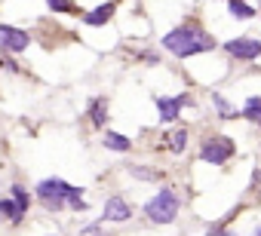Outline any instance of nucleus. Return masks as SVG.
Instances as JSON below:
<instances>
[{"label": "nucleus", "mask_w": 261, "mask_h": 236, "mask_svg": "<svg viewBox=\"0 0 261 236\" xmlns=\"http://www.w3.org/2000/svg\"><path fill=\"white\" fill-rule=\"evenodd\" d=\"M163 49H169V52L178 55V58H191V55H200V52L215 49V40H212L203 28L178 25V28H172L169 34H163Z\"/></svg>", "instance_id": "f257e3e1"}, {"label": "nucleus", "mask_w": 261, "mask_h": 236, "mask_svg": "<svg viewBox=\"0 0 261 236\" xmlns=\"http://www.w3.org/2000/svg\"><path fill=\"white\" fill-rule=\"evenodd\" d=\"M71 190H74L71 181H65V178H59V175H49V178L37 181V187L31 190V196L37 199V205H40L43 212H53V215H56V212H65V209H68Z\"/></svg>", "instance_id": "f03ea898"}, {"label": "nucleus", "mask_w": 261, "mask_h": 236, "mask_svg": "<svg viewBox=\"0 0 261 236\" xmlns=\"http://www.w3.org/2000/svg\"><path fill=\"white\" fill-rule=\"evenodd\" d=\"M31 205H34L31 190H28L25 184H13L7 196H0V221H7V224L19 227V224H25Z\"/></svg>", "instance_id": "7ed1b4c3"}, {"label": "nucleus", "mask_w": 261, "mask_h": 236, "mask_svg": "<svg viewBox=\"0 0 261 236\" xmlns=\"http://www.w3.org/2000/svg\"><path fill=\"white\" fill-rule=\"evenodd\" d=\"M178 209H181V199L172 187H160L148 202H145V218L151 224H172L178 218Z\"/></svg>", "instance_id": "20e7f679"}, {"label": "nucleus", "mask_w": 261, "mask_h": 236, "mask_svg": "<svg viewBox=\"0 0 261 236\" xmlns=\"http://www.w3.org/2000/svg\"><path fill=\"white\" fill-rule=\"evenodd\" d=\"M28 46H31V34L25 28L0 22V55H22Z\"/></svg>", "instance_id": "39448f33"}, {"label": "nucleus", "mask_w": 261, "mask_h": 236, "mask_svg": "<svg viewBox=\"0 0 261 236\" xmlns=\"http://www.w3.org/2000/svg\"><path fill=\"white\" fill-rule=\"evenodd\" d=\"M230 157H233V141L224 138V135H212V138H206L203 148H200V160L209 163V166H221V163H227Z\"/></svg>", "instance_id": "423d86ee"}, {"label": "nucleus", "mask_w": 261, "mask_h": 236, "mask_svg": "<svg viewBox=\"0 0 261 236\" xmlns=\"http://www.w3.org/2000/svg\"><path fill=\"white\" fill-rule=\"evenodd\" d=\"M224 52L230 58H240V62H255L261 55V40H255V37H233V40L224 43Z\"/></svg>", "instance_id": "0eeeda50"}, {"label": "nucleus", "mask_w": 261, "mask_h": 236, "mask_svg": "<svg viewBox=\"0 0 261 236\" xmlns=\"http://www.w3.org/2000/svg\"><path fill=\"white\" fill-rule=\"evenodd\" d=\"M191 104V95L178 92V95H160L157 98V116H160V123H172L175 116L181 113V107Z\"/></svg>", "instance_id": "6e6552de"}, {"label": "nucleus", "mask_w": 261, "mask_h": 236, "mask_svg": "<svg viewBox=\"0 0 261 236\" xmlns=\"http://www.w3.org/2000/svg\"><path fill=\"white\" fill-rule=\"evenodd\" d=\"M133 218V205L126 196H108L105 209H101V224H123Z\"/></svg>", "instance_id": "1a4fd4ad"}, {"label": "nucleus", "mask_w": 261, "mask_h": 236, "mask_svg": "<svg viewBox=\"0 0 261 236\" xmlns=\"http://www.w3.org/2000/svg\"><path fill=\"white\" fill-rule=\"evenodd\" d=\"M114 10H117V0H108V4H98L95 10L83 13V25H89V28H101V25H108V22H111Z\"/></svg>", "instance_id": "9d476101"}, {"label": "nucleus", "mask_w": 261, "mask_h": 236, "mask_svg": "<svg viewBox=\"0 0 261 236\" xmlns=\"http://www.w3.org/2000/svg\"><path fill=\"white\" fill-rule=\"evenodd\" d=\"M108 113H111V107H108V98H105V95L92 98L89 107H86V116H89V123H92L95 129H105V126H108Z\"/></svg>", "instance_id": "9b49d317"}, {"label": "nucleus", "mask_w": 261, "mask_h": 236, "mask_svg": "<svg viewBox=\"0 0 261 236\" xmlns=\"http://www.w3.org/2000/svg\"><path fill=\"white\" fill-rule=\"evenodd\" d=\"M101 144H105L108 151H114V154H126L129 148H133V141H129V138H126L123 132H114V129L101 135Z\"/></svg>", "instance_id": "f8f14e48"}, {"label": "nucleus", "mask_w": 261, "mask_h": 236, "mask_svg": "<svg viewBox=\"0 0 261 236\" xmlns=\"http://www.w3.org/2000/svg\"><path fill=\"white\" fill-rule=\"evenodd\" d=\"M249 123H258L261 126V95H252V98H246V104H243V110H240Z\"/></svg>", "instance_id": "ddd939ff"}, {"label": "nucleus", "mask_w": 261, "mask_h": 236, "mask_svg": "<svg viewBox=\"0 0 261 236\" xmlns=\"http://www.w3.org/2000/svg\"><path fill=\"white\" fill-rule=\"evenodd\" d=\"M46 10H53V13H59V16H74V13H80V7L74 4V0H46Z\"/></svg>", "instance_id": "4468645a"}, {"label": "nucleus", "mask_w": 261, "mask_h": 236, "mask_svg": "<svg viewBox=\"0 0 261 236\" xmlns=\"http://www.w3.org/2000/svg\"><path fill=\"white\" fill-rule=\"evenodd\" d=\"M68 209H71V212H86V209H89V202H86V190H83V187L74 184V190H71V196H68Z\"/></svg>", "instance_id": "2eb2a0df"}, {"label": "nucleus", "mask_w": 261, "mask_h": 236, "mask_svg": "<svg viewBox=\"0 0 261 236\" xmlns=\"http://www.w3.org/2000/svg\"><path fill=\"white\" fill-rule=\"evenodd\" d=\"M227 7H230V16H233V19H240V22L255 16V10L246 4V0H227Z\"/></svg>", "instance_id": "dca6fc26"}, {"label": "nucleus", "mask_w": 261, "mask_h": 236, "mask_svg": "<svg viewBox=\"0 0 261 236\" xmlns=\"http://www.w3.org/2000/svg\"><path fill=\"white\" fill-rule=\"evenodd\" d=\"M169 148H172V154H181V151L188 148V129H172V135H169Z\"/></svg>", "instance_id": "f3484780"}, {"label": "nucleus", "mask_w": 261, "mask_h": 236, "mask_svg": "<svg viewBox=\"0 0 261 236\" xmlns=\"http://www.w3.org/2000/svg\"><path fill=\"white\" fill-rule=\"evenodd\" d=\"M129 172H133L136 178H142V181H160V172H157V169H145V166H129Z\"/></svg>", "instance_id": "a211bd4d"}, {"label": "nucleus", "mask_w": 261, "mask_h": 236, "mask_svg": "<svg viewBox=\"0 0 261 236\" xmlns=\"http://www.w3.org/2000/svg\"><path fill=\"white\" fill-rule=\"evenodd\" d=\"M212 104H215V110H218V116H233V110H230V104H227V98H221L218 92H212Z\"/></svg>", "instance_id": "6ab92c4d"}, {"label": "nucleus", "mask_w": 261, "mask_h": 236, "mask_svg": "<svg viewBox=\"0 0 261 236\" xmlns=\"http://www.w3.org/2000/svg\"><path fill=\"white\" fill-rule=\"evenodd\" d=\"M0 68H4V71H13V74H16V71H19V62H16L13 55H4V58H0Z\"/></svg>", "instance_id": "aec40b11"}, {"label": "nucleus", "mask_w": 261, "mask_h": 236, "mask_svg": "<svg viewBox=\"0 0 261 236\" xmlns=\"http://www.w3.org/2000/svg\"><path fill=\"white\" fill-rule=\"evenodd\" d=\"M142 62H148V65H157V62H160V55H157V52H142Z\"/></svg>", "instance_id": "412c9836"}, {"label": "nucleus", "mask_w": 261, "mask_h": 236, "mask_svg": "<svg viewBox=\"0 0 261 236\" xmlns=\"http://www.w3.org/2000/svg\"><path fill=\"white\" fill-rule=\"evenodd\" d=\"M209 236H233L230 230H209Z\"/></svg>", "instance_id": "4be33fe9"}, {"label": "nucleus", "mask_w": 261, "mask_h": 236, "mask_svg": "<svg viewBox=\"0 0 261 236\" xmlns=\"http://www.w3.org/2000/svg\"><path fill=\"white\" fill-rule=\"evenodd\" d=\"M252 236H261V227H255V233H252Z\"/></svg>", "instance_id": "5701e85b"}, {"label": "nucleus", "mask_w": 261, "mask_h": 236, "mask_svg": "<svg viewBox=\"0 0 261 236\" xmlns=\"http://www.w3.org/2000/svg\"><path fill=\"white\" fill-rule=\"evenodd\" d=\"M46 236H56V233H46Z\"/></svg>", "instance_id": "b1692460"}]
</instances>
